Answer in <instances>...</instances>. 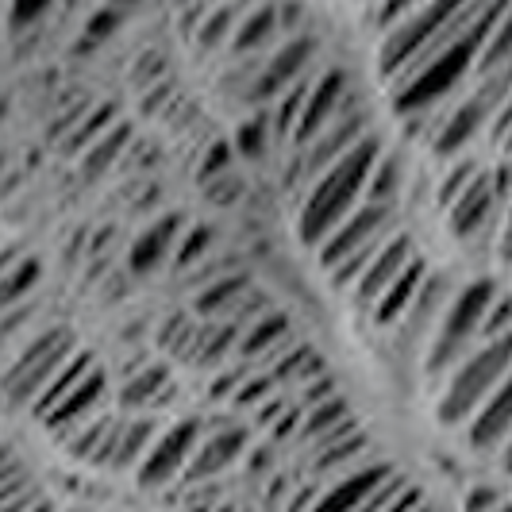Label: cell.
Masks as SVG:
<instances>
[{"mask_svg": "<svg viewBox=\"0 0 512 512\" xmlns=\"http://www.w3.org/2000/svg\"><path fill=\"white\" fill-rule=\"evenodd\" d=\"M282 31V16L274 4H255L239 24L231 31V51L235 54H255L266 51Z\"/></svg>", "mask_w": 512, "mask_h": 512, "instance_id": "obj_17", "label": "cell"}, {"mask_svg": "<svg viewBox=\"0 0 512 512\" xmlns=\"http://www.w3.org/2000/svg\"><path fill=\"white\" fill-rule=\"evenodd\" d=\"M428 0H370L366 4V24L374 27L378 35H385L389 27H397L405 16H412L416 8H424Z\"/></svg>", "mask_w": 512, "mask_h": 512, "instance_id": "obj_28", "label": "cell"}, {"mask_svg": "<svg viewBox=\"0 0 512 512\" xmlns=\"http://www.w3.org/2000/svg\"><path fill=\"white\" fill-rule=\"evenodd\" d=\"M424 270H428V266H424V258L416 255L409 266L397 274V282L389 285L382 297L374 301L370 320H374L378 328H393V324H401L412 308H416V297L424 293Z\"/></svg>", "mask_w": 512, "mask_h": 512, "instance_id": "obj_15", "label": "cell"}, {"mask_svg": "<svg viewBox=\"0 0 512 512\" xmlns=\"http://www.w3.org/2000/svg\"><path fill=\"white\" fill-rule=\"evenodd\" d=\"M501 501H505V497H501V489L470 486V489H466V497H462V512H493Z\"/></svg>", "mask_w": 512, "mask_h": 512, "instance_id": "obj_32", "label": "cell"}, {"mask_svg": "<svg viewBox=\"0 0 512 512\" xmlns=\"http://www.w3.org/2000/svg\"><path fill=\"white\" fill-rule=\"evenodd\" d=\"M170 397V374L162 370V366H151V370H139L135 378H128L124 385V405L128 409H151L158 401H166Z\"/></svg>", "mask_w": 512, "mask_h": 512, "instance_id": "obj_23", "label": "cell"}, {"mask_svg": "<svg viewBox=\"0 0 512 512\" xmlns=\"http://www.w3.org/2000/svg\"><path fill=\"white\" fill-rule=\"evenodd\" d=\"M497 285L478 278V282H466L447 301L443 316H439L436 332L428 339V351H424V378L428 382H443L455 366H459L482 339V324H486L489 308L497 301Z\"/></svg>", "mask_w": 512, "mask_h": 512, "instance_id": "obj_4", "label": "cell"}, {"mask_svg": "<svg viewBox=\"0 0 512 512\" xmlns=\"http://www.w3.org/2000/svg\"><path fill=\"white\" fill-rule=\"evenodd\" d=\"M174 235H178V216H162L158 224H151V228L131 243L128 266L135 274H151L154 266L166 258V251L174 247Z\"/></svg>", "mask_w": 512, "mask_h": 512, "instance_id": "obj_18", "label": "cell"}, {"mask_svg": "<svg viewBox=\"0 0 512 512\" xmlns=\"http://www.w3.org/2000/svg\"><path fill=\"white\" fill-rule=\"evenodd\" d=\"M39 282V258H27L20 251H4L0 255V312L24 301Z\"/></svg>", "mask_w": 512, "mask_h": 512, "instance_id": "obj_19", "label": "cell"}, {"mask_svg": "<svg viewBox=\"0 0 512 512\" xmlns=\"http://www.w3.org/2000/svg\"><path fill=\"white\" fill-rule=\"evenodd\" d=\"M266 135H270V128L262 124V116L247 120L243 128L235 131V147H239V154H247V158H258V154L266 151Z\"/></svg>", "mask_w": 512, "mask_h": 512, "instance_id": "obj_30", "label": "cell"}, {"mask_svg": "<svg viewBox=\"0 0 512 512\" xmlns=\"http://www.w3.org/2000/svg\"><path fill=\"white\" fill-rule=\"evenodd\" d=\"M285 335H289V320H285L282 312H270V316H262L258 324H251L247 335H239L235 351H239V359H247V362L266 359V355H274V351L282 347Z\"/></svg>", "mask_w": 512, "mask_h": 512, "instance_id": "obj_21", "label": "cell"}, {"mask_svg": "<svg viewBox=\"0 0 512 512\" xmlns=\"http://www.w3.org/2000/svg\"><path fill=\"white\" fill-rule=\"evenodd\" d=\"M116 27H120V16H116L112 8H104V12H97V16L85 24V35H89V39H108Z\"/></svg>", "mask_w": 512, "mask_h": 512, "instance_id": "obj_36", "label": "cell"}, {"mask_svg": "<svg viewBox=\"0 0 512 512\" xmlns=\"http://www.w3.org/2000/svg\"><path fill=\"white\" fill-rule=\"evenodd\" d=\"M154 420L151 416H135V420H124L120 432H116V443H112V455L104 466H139L143 455L151 451L154 443Z\"/></svg>", "mask_w": 512, "mask_h": 512, "instance_id": "obj_20", "label": "cell"}, {"mask_svg": "<svg viewBox=\"0 0 512 512\" xmlns=\"http://www.w3.org/2000/svg\"><path fill=\"white\" fill-rule=\"evenodd\" d=\"M397 478V470L389 462H362L355 470L339 474L332 486L320 489L312 497V505L305 512H359L378 489H385Z\"/></svg>", "mask_w": 512, "mask_h": 512, "instance_id": "obj_10", "label": "cell"}, {"mask_svg": "<svg viewBox=\"0 0 512 512\" xmlns=\"http://www.w3.org/2000/svg\"><path fill=\"white\" fill-rule=\"evenodd\" d=\"M397 166L393 162H378L374 174H370V185H366V197L370 201H397Z\"/></svg>", "mask_w": 512, "mask_h": 512, "instance_id": "obj_29", "label": "cell"}, {"mask_svg": "<svg viewBox=\"0 0 512 512\" xmlns=\"http://www.w3.org/2000/svg\"><path fill=\"white\" fill-rule=\"evenodd\" d=\"M470 451L478 455H497L505 447V439L512 436V370L505 374V382L489 393V401L470 416V424L462 428Z\"/></svg>", "mask_w": 512, "mask_h": 512, "instance_id": "obj_14", "label": "cell"}, {"mask_svg": "<svg viewBox=\"0 0 512 512\" xmlns=\"http://www.w3.org/2000/svg\"><path fill=\"white\" fill-rule=\"evenodd\" d=\"M366 455V436H362L359 428L355 432H347V436L332 439V443H324V447H316V474H335V470H355L359 459Z\"/></svg>", "mask_w": 512, "mask_h": 512, "instance_id": "obj_22", "label": "cell"}, {"mask_svg": "<svg viewBox=\"0 0 512 512\" xmlns=\"http://www.w3.org/2000/svg\"><path fill=\"white\" fill-rule=\"evenodd\" d=\"M497 455H501V466H505V474H512V436L505 439V447H501Z\"/></svg>", "mask_w": 512, "mask_h": 512, "instance_id": "obj_38", "label": "cell"}, {"mask_svg": "<svg viewBox=\"0 0 512 512\" xmlns=\"http://www.w3.org/2000/svg\"><path fill=\"white\" fill-rule=\"evenodd\" d=\"M54 0H12V24H35Z\"/></svg>", "mask_w": 512, "mask_h": 512, "instance_id": "obj_35", "label": "cell"}, {"mask_svg": "<svg viewBox=\"0 0 512 512\" xmlns=\"http://www.w3.org/2000/svg\"><path fill=\"white\" fill-rule=\"evenodd\" d=\"M27 512H51V505H47V501H35V505H31Z\"/></svg>", "mask_w": 512, "mask_h": 512, "instance_id": "obj_39", "label": "cell"}, {"mask_svg": "<svg viewBox=\"0 0 512 512\" xmlns=\"http://www.w3.org/2000/svg\"><path fill=\"white\" fill-rule=\"evenodd\" d=\"M501 255L512 262V205L505 208V231H501Z\"/></svg>", "mask_w": 512, "mask_h": 512, "instance_id": "obj_37", "label": "cell"}, {"mask_svg": "<svg viewBox=\"0 0 512 512\" xmlns=\"http://www.w3.org/2000/svg\"><path fill=\"white\" fill-rule=\"evenodd\" d=\"M393 231H397V201H370V197H362V205L316 247V262H320L324 274H332L339 262H347V258L366 251V247H378Z\"/></svg>", "mask_w": 512, "mask_h": 512, "instance_id": "obj_5", "label": "cell"}, {"mask_svg": "<svg viewBox=\"0 0 512 512\" xmlns=\"http://www.w3.org/2000/svg\"><path fill=\"white\" fill-rule=\"evenodd\" d=\"M208 239H212V231H208V228L189 231V235H185V243L178 247V266H193V262L208 251Z\"/></svg>", "mask_w": 512, "mask_h": 512, "instance_id": "obj_33", "label": "cell"}, {"mask_svg": "<svg viewBox=\"0 0 512 512\" xmlns=\"http://www.w3.org/2000/svg\"><path fill=\"white\" fill-rule=\"evenodd\" d=\"M104 393H108V374H104V366H89L81 378H77L58 401H54V409H47L43 416H39V424L47 428V432H74V428H81L93 412H97V405L104 401Z\"/></svg>", "mask_w": 512, "mask_h": 512, "instance_id": "obj_12", "label": "cell"}, {"mask_svg": "<svg viewBox=\"0 0 512 512\" xmlns=\"http://www.w3.org/2000/svg\"><path fill=\"white\" fill-rule=\"evenodd\" d=\"M489 4L493 0H428L397 27L378 35V74H382L385 89L405 81L412 70L432 62L451 43H459Z\"/></svg>", "mask_w": 512, "mask_h": 512, "instance_id": "obj_1", "label": "cell"}, {"mask_svg": "<svg viewBox=\"0 0 512 512\" xmlns=\"http://www.w3.org/2000/svg\"><path fill=\"white\" fill-rule=\"evenodd\" d=\"M347 97H351V77H347V70H339V66H335V70H320V74L312 77L305 112H301L297 128L289 135V147H293V151L308 147V143L339 116V108L347 104Z\"/></svg>", "mask_w": 512, "mask_h": 512, "instance_id": "obj_9", "label": "cell"}, {"mask_svg": "<svg viewBox=\"0 0 512 512\" xmlns=\"http://www.w3.org/2000/svg\"><path fill=\"white\" fill-rule=\"evenodd\" d=\"M505 208L509 205H505V197H501V189L493 181V166H486L451 205L443 208V216H447V228H451L455 239L478 243V239H486L489 231L497 228V220H501Z\"/></svg>", "mask_w": 512, "mask_h": 512, "instance_id": "obj_7", "label": "cell"}, {"mask_svg": "<svg viewBox=\"0 0 512 512\" xmlns=\"http://www.w3.org/2000/svg\"><path fill=\"white\" fill-rule=\"evenodd\" d=\"M239 8H243V0L212 4V8H208V16L197 24V39H201V47H220L224 39H231V31H235V24H239Z\"/></svg>", "mask_w": 512, "mask_h": 512, "instance_id": "obj_25", "label": "cell"}, {"mask_svg": "<svg viewBox=\"0 0 512 512\" xmlns=\"http://www.w3.org/2000/svg\"><path fill=\"white\" fill-rule=\"evenodd\" d=\"M243 289H247V278H243V274L208 285V289H201V297H197V312H201V316H212V312H224V308L239 305V301H243Z\"/></svg>", "mask_w": 512, "mask_h": 512, "instance_id": "obj_27", "label": "cell"}, {"mask_svg": "<svg viewBox=\"0 0 512 512\" xmlns=\"http://www.w3.org/2000/svg\"><path fill=\"white\" fill-rule=\"evenodd\" d=\"M312 54H316V39H312V35H293V39H285L282 47L274 51V58L258 70L255 85H251V101L255 104L278 101L293 81H301V77H305Z\"/></svg>", "mask_w": 512, "mask_h": 512, "instance_id": "obj_13", "label": "cell"}, {"mask_svg": "<svg viewBox=\"0 0 512 512\" xmlns=\"http://www.w3.org/2000/svg\"><path fill=\"white\" fill-rule=\"evenodd\" d=\"M420 255L416 251V243H412V235H405V231H393L389 239H385L382 247L374 251V258H370V266L362 270V278L355 285H351V297H355V305L359 308H374V301L382 297L389 285L397 282V274L409 266L412 258Z\"/></svg>", "mask_w": 512, "mask_h": 512, "instance_id": "obj_11", "label": "cell"}, {"mask_svg": "<svg viewBox=\"0 0 512 512\" xmlns=\"http://www.w3.org/2000/svg\"><path fill=\"white\" fill-rule=\"evenodd\" d=\"M116 4H135V0H116Z\"/></svg>", "mask_w": 512, "mask_h": 512, "instance_id": "obj_41", "label": "cell"}, {"mask_svg": "<svg viewBox=\"0 0 512 512\" xmlns=\"http://www.w3.org/2000/svg\"><path fill=\"white\" fill-rule=\"evenodd\" d=\"M486 170V162H478V158H470V154H459V158H451V166H447V174L439 181V205L447 208L455 197H459L462 189L470 185V181L478 178Z\"/></svg>", "mask_w": 512, "mask_h": 512, "instance_id": "obj_26", "label": "cell"}, {"mask_svg": "<svg viewBox=\"0 0 512 512\" xmlns=\"http://www.w3.org/2000/svg\"><path fill=\"white\" fill-rule=\"evenodd\" d=\"M243 447H247V432H243V428H216L212 436L197 443V451H193V459H189V466H185L181 478H189V482H205V478H212V474L228 470L231 462L243 455Z\"/></svg>", "mask_w": 512, "mask_h": 512, "instance_id": "obj_16", "label": "cell"}, {"mask_svg": "<svg viewBox=\"0 0 512 512\" xmlns=\"http://www.w3.org/2000/svg\"><path fill=\"white\" fill-rule=\"evenodd\" d=\"M382 162V143L378 135H362L351 151L343 154L335 166H328L320 178L308 185L297 201V239L305 247H320L366 197V185L374 166Z\"/></svg>", "mask_w": 512, "mask_h": 512, "instance_id": "obj_2", "label": "cell"}, {"mask_svg": "<svg viewBox=\"0 0 512 512\" xmlns=\"http://www.w3.org/2000/svg\"><path fill=\"white\" fill-rule=\"evenodd\" d=\"M512 370V328L505 335L482 339L466 359L443 378L436 397V420L443 428H466L470 416L489 401V393Z\"/></svg>", "mask_w": 512, "mask_h": 512, "instance_id": "obj_3", "label": "cell"}, {"mask_svg": "<svg viewBox=\"0 0 512 512\" xmlns=\"http://www.w3.org/2000/svg\"><path fill=\"white\" fill-rule=\"evenodd\" d=\"M505 66H512V4H509V12L501 16L497 31L489 35L486 51H482L478 66H474V77L493 74V70H505Z\"/></svg>", "mask_w": 512, "mask_h": 512, "instance_id": "obj_24", "label": "cell"}, {"mask_svg": "<svg viewBox=\"0 0 512 512\" xmlns=\"http://www.w3.org/2000/svg\"><path fill=\"white\" fill-rule=\"evenodd\" d=\"M493 512H512V501H509V497H505V501H501V505H497V509H493Z\"/></svg>", "mask_w": 512, "mask_h": 512, "instance_id": "obj_40", "label": "cell"}, {"mask_svg": "<svg viewBox=\"0 0 512 512\" xmlns=\"http://www.w3.org/2000/svg\"><path fill=\"white\" fill-rule=\"evenodd\" d=\"M197 443H201V424H197V420H178L174 428H166V432L151 443V451L143 455V462L135 466L139 486L151 489V486H166V482L181 478L189 459H193V451H197Z\"/></svg>", "mask_w": 512, "mask_h": 512, "instance_id": "obj_8", "label": "cell"}, {"mask_svg": "<svg viewBox=\"0 0 512 512\" xmlns=\"http://www.w3.org/2000/svg\"><path fill=\"white\" fill-rule=\"evenodd\" d=\"M74 339L70 332H51L35 335L24 347V355L16 359V366L4 374V397L12 405H35V397L43 393V385L51 382L54 374L62 370V362L74 355Z\"/></svg>", "mask_w": 512, "mask_h": 512, "instance_id": "obj_6", "label": "cell"}, {"mask_svg": "<svg viewBox=\"0 0 512 512\" xmlns=\"http://www.w3.org/2000/svg\"><path fill=\"white\" fill-rule=\"evenodd\" d=\"M228 166H231V147L228 143H212L205 162H201V174H205V181L220 178V174H228Z\"/></svg>", "mask_w": 512, "mask_h": 512, "instance_id": "obj_34", "label": "cell"}, {"mask_svg": "<svg viewBox=\"0 0 512 512\" xmlns=\"http://www.w3.org/2000/svg\"><path fill=\"white\" fill-rule=\"evenodd\" d=\"M124 143H128V131H112L108 139H101V143L93 147V158H85V170H89V174H97V170H104V166L112 162V154L120 151Z\"/></svg>", "mask_w": 512, "mask_h": 512, "instance_id": "obj_31", "label": "cell"}]
</instances>
